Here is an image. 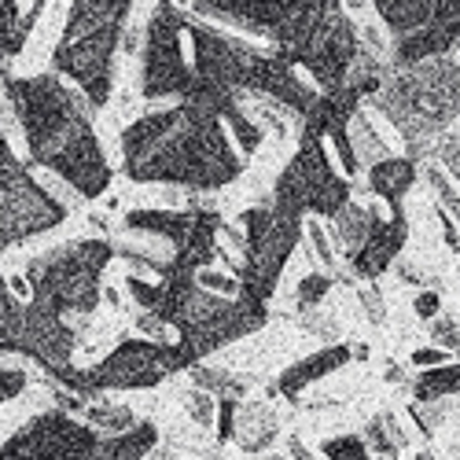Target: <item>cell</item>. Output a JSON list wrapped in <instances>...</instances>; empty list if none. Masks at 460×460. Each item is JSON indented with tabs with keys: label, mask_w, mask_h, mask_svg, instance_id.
I'll list each match as a JSON object with an SVG mask.
<instances>
[{
	"label": "cell",
	"mask_w": 460,
	"mask_h": 460,
	"mask_svg": "<svg viewBox=\"0 0 460 460\" xmlns=\"http://www.w3.org/2000/svg\"><path fill=\"white\" fill-rule=\"evenodd\" d=\"M122 170L133 184L217 191L243 173V155L221 119L191 103H173L140 114L122 129Z\"/></svg>",
	"instance_id": "6da1fadb"
},
{
	"label": "cell",
	"mask_w": 460,
	"mask_h": 460,
	"mask_svg": "<svg viewBox=\"0 0 460 460\" xmlns=\"http://www.w3.org/2000/svg\"><path fill=\"white\" fill-rule=\"evenodd\" d=\"M4 96L22 126L30 166L66 181L85 203L100 199L114 173L93 129L89 100L52 70L33 78H4Z\"/></svg>",
	"instance_id": "7a4b0ae2"
},
{
	"label": "cell",
	"mask_w": 460,
	"mask_h": 460,
	"mask_svg": "<svg viewBox=\"0 0 460 460\" xmlns=\"http://www.w3.org/2000/svg\"><path fill=\"white\" fill-rule=\"evenodd\" d=\"M394 126L405 159L428 166L438 140L460 122V59L442 56L409 70H387L383 89L368 100Z\"/></svg>",
	"instance_id": "3957f363"
},
{
	"label": "cell",
	"mask_w": 460,
	"mask_h": 460,
	"mask_svg": "<svg viewBox=\"0 0 460 460\" xmlns=\"http://www.w3.org/2000/svg\"><path fill=\"white\" fill-rule=\"evenodd\" d=\"M133 4L119 0H78L66 8V26L52 49V74L70 78L93 111L107 107L114 82V56L129 30Z\"/></svg>",
	"instance_id": "277c9868"
},
{
	"label": "cell",
	"mask_w": 460,
	"mask_h": 460,
	"mask_svg": "<svg viewBox=\"0 0 460 460\" xmlns=\"http://www.w3.org/2000/svg\"><path fill=\"white\" fill-rule=\"evenodd\" d=\"M361 26L342 4H317L298 0L291 19L270 37L277 52H284L295 66H302L321 85V93H335L361 56Z\"/></svg>",
	"instance_id": "5b68a950"
},
{
	"label": "cell",
	"mask_w": 460,
	"mask_h": 460,
	"mask_svg": "<svg viewBox=\"0 0 460 460\" xmlns=\"http://www.w3.org/2000/svg\"><path fill=\"white\" fill-rule=\"evenodd\" d=\"M114 258L111 240H70L26 265L37 305L59 317H89L103 298V273Z\"/></svg>",
	"instance_id": "8992f818"
},
{
	"label": "cell",
	"mask_w": 460,
	"mask_h": 460,
	"mask_svg": "<svg viewBox=\"0 0 460 460\" xmlns=\"http://www.w3.org/2000/svg\"><path fill=\"white\" fill-rule=\"evenodd\" d=\"M188 358L177 342H151V339H126L93 368H59L49 372L66 391L78 398H96L103 391H151L173 372H188Z\"/></svg>",
	"instance_id": "52a82bcc"
},
{
	"label": "cell",
	"mask_w": 460,
	"mask_h": 460,
	"mask_svg": "<svg viewBox=\"0 0 460 460\" xmlns=\"http://www.w3.org/2000/svg\"><path fill=\"white\" fill-rule=\"evenodd\" d=\"M328 140L321 137H298L295 159L284 166L273 188V210L295 217H335L350 203V181L332 166Z\"/></svg>",
	"instance_id": "ba28073f"
},
{
	"label": "cell",
	"mask_w": 460,
	"mask_h": 460,
	"mask_svg": "<svg viewBox=\"0 0 460 460\" xmlns=\"http://www.w3.org/2000/svg\"><path fill=\"white\" fill-rule=\"evenodd\" d=\"M188 15L177 12L173 4L151 8V19L144 26V63H140V96L144 100H170L177 103L191 93L196 85V70L181 52V37H184Z\"/></svg>",
	"instance_id": "9c48e42d"
},
{
	"label": "cell",
	"mask_w": 460,
	"mask_h": 460,
	"mask_svg": "<svg viewBox=\"0 0 460 460\" xmlns=\"http://www.w3.org/2000/svg\"><path fill=\"white\" fill-rule=\"evenodd\" d=\"M184 33L191 41V70H196V78L247 100L265 52L254 49L251 41H240L233 33H221L217 26L199 22V19H188Z\"/></svg>",
	"instance_id": "30bf717a"
},
{
	"label": "cell",
	"mask_w": 460,
	"mask_h": 460,
	"mask_svg": "<svg viewBox=\"0 0 460 460\" xmlns=\"http://www.w3.org/2000/svg\"><path fill=\"white\" fill-rule=\"evenodd\" d=\"M66 207L26 166L0 184V247L52 233L66 221Z\"/></svg>",
	"instance_id": "8fae6325"
},
{
	"label": "cell",
	"mask_w": 460,
	"mask_h": 460,
	"mask_svg": "<svg viewBox=\"0 0 460 460\" xmlns=\"http://www.w3.org/2000/svg\"><path fill=\"white\" fill-rule=\"evenodd\" d=\"M302 225L305 217L273 210V225L258 240H243V254H240V295L243 298H254V302L273 298L288 270V258L295 254L302 240Z\"/></svg>",
	"instance_id": "7c38bea8"
},
{
	"label": "cell",
	"mask_w": 460,
	"mask_h": 460,
	"mask_svg": "<svg viewBox=\"0 0 460 460\" xmlns=\"http://www.w3.org/2000/svg\"><path fill=\"white\" fill-rule=\"evenodd\" d=\"M96 446L100 435L89 424H78L63 409H52L33 416L0 446V460H70L78 453H96Z\"/></svg>",
	"instance_id": "4fadbf2b"
},
{
	"label": "cell",
	"mask_w": 460,
	"mask_h": 460,
	"mask_svg": "<svg viewBox=\"0 0 460 460\" xmlns=\"http://www.w3.org/2000/svg\"><path fill=\"white\" fill-rule=\"evenodd\" d=\"M78 332L66 324V317L45 310L37 302H26V324H22V358H33L45 372L70 368Z\"/></svg>",
	"instance_id": "5bb4252c"
},
{
	"label": "cell",
	"mask_w": 460,
	"mask_h": 460,
	"mask_svg": "<svg viewBox=\"0 0 460 460\" xmlns=\"http://www.w3.org/2000/svg\"><path fill=\"white\" fill-rule=\"evenodd\" d=\"M405 243H409V217H405V207H394L391 217L383 221L376 233L368 236V243L350 258L354 277L365 280V284H376L383 273L398 265Z\"/></svg>",
	"instance_id": "9a60e30c"
},
{
	"label": "cell",
	"mask_w": 460,
	"mask_h": 460,
	"mask_svg": "<svg viewBox=\"0 0 460 460\" xmlns=\"http://www.w3.org/2000/svg\"><path fill=\"white\" fill-rule=\"evenodd\" d=\"M350 361H354V347H347V342H332V347H321L317 354H305L302 361H295L291 368L280 372L277 394H284L288 402H298L302 391H310L314 383L328 379L339 368H347Z\"/></svg>",
	"instance_id": "2e32d148"
},
{
	"label": "cell",
	"mask_w": 460,
	"mask_h": 460,
	"mask_svg": "<svg viewBox=\"0 0 460 460\" xmlns=\"http://www.w3.org/2000/svg\"><path fill=\"white\" fill-rule=\"evenodd\" d=\"M199 221V210H163V207H144V210H129L126 214V228L140 236H155L163 243H170L173 251L191 236V228Z\"/></svg>",
	"instance_id": "e0dca14e"
},
{
	"label": "cell",
	"mask_w": 460,
	"mask_h": 460,
	"mask_svg": "<svg viewBox=\"0 0 460 460\" xmlns=\"http://www.w3.org/2000/svg\"><path fill=\"white\" fill-rule=\"evenodd\" d=\"M387 221L379 214V207H365V203H347L335 217H332V225H328V236H332V243H335V251L342 254V258H354L365 243H368V236L376 233V228Z\"/></svg>",
	"instance_id": "ac0fdd59"
},
{
	"label": "cell",
	"mask_w": 460,
	"mask_h": 460,
	"mask_svg": "<svg viewBox=\"0 0 460 460\" xmlns=\"http://www.w3.org/2000/svg\"><path fill=\"white\" fill-rule=\"evenodd\" d=\"M277 435H280V416L270 402H240L233 442L243 453H265L277 442Z\"/></svg>",
	"instance_id": "d6986e66"
},
{
	"label": "cell",
	"mask_w": 460,
	"mask_h": 460,
	"mask_svg": "<svg viewBox=\"0 0 460 460\" xmlns=\"http://www.w3.org/2000/svg\"><path fill=\"white\" fill-rule=\"evenodd\" d=\"M368 177V191L376 199H383L391 210L405 203V196L412 191V184L420 181V166L405 155H391L387 163H376L372 170H365Z\"/></svg>",
	"instance_id": "ffe728a7"
},
{
	"label": "cell",
	"mask_w": 460,
	"mask_h": 460,
	"mask_svg": "<svg viewBox=\"0 0 460 460\" xmlns=\"http://www.w3.org/2000/svg\"><path fill=\"white\" fill-rule=\"evenodd\" d=\"M372 12L379 15L383 26H387L391 41H398V37H409L416 30L431 26L435 0H372Z\"/></svg>",
	"instance_id": "44dd1931"
},
{
	"label": "cell",
	"mask_w": 460,
	"mask_h": 460,
	"mask_svg": "<svg viewBox=\"0 0 460 460\" xmlns=\"http://www.w3.org/2000/svg\"><path fill=\"white\" fill-rule=\"evenodd\" d=\"M155 446H159V428L151 424V420H140L133 431L100 438L93 460H144Z\"/></svg>",
	"instance_id": "7402d4cb"
},
{
	"label": "cell",
	"mask_w": 460,
	"mask_h": 460,
	"mask_svg": "<svg viewBox=\"0 0 460 460\" xmlns=\"http://www.w3.org/2000/svg\"><path fill=\"white\" fill-rule=\"evenodd\" d=\"M347 133H350V147H354V155H358L361 170H372L376 163H387V159L394 155L391 144L383 140V133L372 126V119H368L365 111L354 114L350 126H347Z\"/></svg>",
	"instance_id": "603a6c76"
},
{
	"label": "cell",
	"mask_w": 460,
	"mask_h": 460,
	"mask_svg": "<svg viewBox=\"0 0 460 460\" xmlns=\"http://www.w3.org/2000/svg\"><path fill=\"white\" fill-rule=\"evenodd\" d=\"M361 438L368 442L372 453L387 456V460H394L402 449H409V431L402 428V420H398L394 412H376L368 424H365Z\"/></svg>",
	"instance_id": "cb8c5ba5"
},
{
	"label": "cell",
	"mask_w": 460,
	"mask_h": 460,
	"mask_svg": "<svg viewBox=\"0 0 460 460\" xmlns=\"http://www.w3.org/2000/svg\"><path fill=\"white\" fill-rule=\"evenodd\" d=\"M460 394V358L438 368H424L412 379V402H438Z\"/></svg>",
	"instance_id": "d4e9b609"
},
{
	"label": "cell",
	"mask_w": 460,
	"mask_h": 460,
	"mask_svg": "<svg viewBox=\"0 0 460 460\" xmlns=\"http://www.w3.org/2000/svg\"><path fill=\"white\" fill-rule=\"evenodd\" d=\"M22 324H26V302L12 295V288L0 277V350L22 354Z\"/></svg>",
	"instance_id": "484cf974"
},
{
	"label": "cell",
	"mask_w": 460,
	"mask_h": 460,
	"mask_svg": "<svg viewBox=\"0 0 460 460\" xmlns=\"http://www.w3.org/2000/svg\"><path fill=\"white\" fill-rule=\"evenodd\" d=\"M188 376H191V387H199V391H207L214 398H236V402H243V394H247V383L236 372L217 368V365H191Z\"/></svg>",
	"instance_id": "4316f807"
},
{
	"label": "cell",
	"mask_w": 460,
	"mask_h": 460,
	"mask_svg": "<svg viewBox=\"0 0 460 460\" xmlns=\"http://www.w3.org/2000/svg\"><path fill=\"white\" fill-rule=\"evenodd\" d=\"M85 424L107 438V435H122V431H133L140 420L129 405H114V402H96V405H85Z\"/></svg>",
	"instance_id": "83f0119b"
},
{
	"label": "cell",
	"mask_w": 460,
	"mask_h": 460,
	"mask_svg": "<svg viewBox=\"0 0 460 460\" xmlns=\"http://www.w3.org/2000/svg\"><path fill=\"white\" fill-rule=\"evenodd\" d=\"M225 129L233 133V140H236V151L247 159V155H254V151L261 147V140H265V133H261V126L251 119V111L240 103V107H233L225 114Z\"/></svg>",
	"instance_id": "f1b7e54d"
},
{
	"label": "cell",
	"mask_w": 460,
	"mask_h": 460,
	"mask_svg": "<svg viewBox=\"0 0 460 460\" xmlns=\"http://www.w3.org/2000/svg\"><path fill=\"white\" fill-rule=\"evenodd\" d=\"M453 412V398H438V402H412L409 405V420L416 424V431L424 435V438H435L438 428L449 420Z\"/></svg>",
	"instance_id": "f546056e"
},
{
	"label": "cell",
	"mask_w": 460,
	"mask_h": 460,
	"mask_svg": "<svg viewBox=\"0 0 460 460\" xmlns=\"http://www.w3.org/2000/svg\"><path fill=\"white\" fill-rule=\"evenodd\" d=\"M424 177H428V184H431V191H435V207H442V210L460 225V188L446 177V170H442L438 163H428V166H424Z\"/></svg>",
	"instance_id": "4dcf8cb0"
},
{
	"label": "cell",
	"mask_w": 460,
	"mask_h": 460,
	"mask_svg": "<svg viewBox=\"0 0 460 460\" xmlns=\"http://www.w3.org/2000/svg\"><path fill=\"white\" fill-rule=\"evenodd\" d=\"M335 288V277L332 273H305L295 288V305H298V314H310L317 310V305H324L328 291Z\"/></svg>",
	"instance_id": "1f68e13d"
},
{
	"label": "cell",
	"mask_w": 460,
	"mask_h": 460,
	"mask_svg": "<svg viewBox=\"0 0 460 460\" xmlns=\"http://www.w3.org/2000/svg\"><path fill=\"white\" fill-rule=\"evenodd\" d=\"M302 236H305V243H310V261L317 258L324 270H335L339 251H335V243H332V236H328V228L321 225V217H305Z\"/></svg>",
	"instance_id": "d6a6232c"
},
{
	"label": "cell",
	"mask_w": 460,
	"mask_h": 460,
	"mask_svg": "<svg viewBox=\"0 0 460 460\" xmlns=\"http://www.w3.org/2000/svg\"><path fill=\"white\" fill-rule=\"evenodd\" d=\"M368 442L361 435H332L321 442V456L324 460H372L368 456Z\"/></svg>",
	"instance_id": "836d02e7"
},
{
	"label": "cell",
	"mask_w": 460,
	"mask_h": 460,
	"mask_svg": "<svg viewBox=\"0 0 460 460\" xmlns=\"http://www.w3.org/2000/svg\"><path fill=\"white\" fill-rule=\"evenodd\" d=\"M428 328H431V347H442V350H449L453 358H460V317L438 314Z\"/></svg>",
	"instance_id": "e575fe53"
},
{
	"label": "cell",
	"mask_w": 460,
	"mask_h": 460,
	"mask_svg": "<svg viewBox=\"0 0 460 460\" xmlns=\"http://www.w3.org/2000/svg\"><path fill=\"white\" fill-rule=\"evenodd\" d=\"M435 163L446 170V177L460 188V126L449 129L442 140H438V151H435Z\"/></svg>",
	"instance_id": "d590c367"
},
{
	"label": "cell",
	"mask_w": 460,
	"mask_h": 460,
	"mask_svg": "<svg viewBox=\"0 0 460 460\" xmlns=\"http://www.w3.org/2000/svg\"><path fill=\"white\" fill-rule=\"evenodd\" d=\"M184 409H188L191 420H196V428H210L214 420H217V398L207 394V391H199V387H191L184 394Z\"/></svg>",
	"instance_id": "8d00e7d4"
},
{
	"label": "cell",
	"mask_w": 460,
	"mask_h": 460,
	"mask_svg": "<svg viewBox=\"0 0 460 460\" xmlns=\"http://www.w3.org/2000/svg\"><path fill=\"white\" fill-rule=\"evenodd\" d=\"M358 305H361V314H365L368 324L379 328L383 321H387V298H383L379 284H361L358 288Z\"/></svg>",
	"instance_id": "74e56055"
},
{
	"label": "cell",
	"mask_w": 460,
	"mask_h": 460,
	"mask_svg": "<svg viewBox=\"0 0 460 460\" xmlns=\"http://www.w3.org/2000/svg\"><path fill=\"white\" fill-rule=\"evenodd\" d=\"M298 321H302V332H310V335L324 339L328 347H332V342H339V324H335L332 314L321 310V305H317V310H310V314H298Z\"/></svg>",
	"instance_id": "f35d334b"
},
{
	"label": "cell",
	"mask_w": 460,
	"mask_h": 460,
	"mask_svg": "<svg viewBox=\"0 0 460 460\" xmlns=\"http://www.w3.org/2000/svg\"><path fill=\"white\" fill-rule=\"evenodd\" d=\"M196 284L214 291V295H225V298H240V277L233 273H217V270H203L196 273Z\"/></svg>",
	"instance_id": "ab89813d"
},
{
	"label": "cell",
	"mask_w": 460,
	"mask_h": 460,
	"mask_svg": "<svg viewBox=\"0 0 460 460\" xmlns=\"http://www.w3.org/2000/svg\"><path fill=\"white\" fill-rule=\"evenodd\" d=\"M236 409L240 402L236 398H217V420H214V431H217V442H233L236 435Z\"/></svg>",
	"instance_id": "60d3db41"
},
{
	"label": "cell",
	"mask_w": 460,
	"mask_h": 460,
	"mask_svg": "<svg viewBox=\"0 0 460 460\" xmlns=\"http://www.w3.org/2000/svg\"><path fill=\"white\" fill-rule=\"evenodd\" d=\"M412 314L420 317V321H435L438 314H442V291H435V288H424V291H416V298H412Z\"/></svg>",
	"instance_id": "b9f144b4"
},
{
	"label": "cell",
	"mask_w": 460,
	"mask_h": 460,
	"mask_svg": "<svg viewBox=\"0 0 460 460\" xmlns=\"http://www.w3.org/2000/svg\"><path fill=\"white\" fill-rule=\"evenodd\" d=\"M137 332H144V339H151V342H170V332H173V328H170L163 317L140 310V314H137Z\"/></svg>",
	"instance_id": "7bdbcfd3"
},
{
	"label": "cell",
	"mask_w": 460,
	"mask_h": 460,
	"mask_svg": "<svg viewBox=\"0 0 460 460\" xmlns=\"http://www.w3.org/2000/svg\"><path fill=\"white\" fill-rule=\"evenodd\" d=\"M26 372L22 368H0V405L4 402H12V398H19L22 391H26Z\"/></svg>",
	"instance_id": "ee69618b"
},
{
	"label": "cell",
	"mask_w": 460,
	"mask_h": 460,
	"mask_svg": "<svg viewBox=\"0 0 460 460\" xmlns=\"http://www.w3.org/2000/svg\"><path fill=\"white\" fill-rule=\"evenodd\" d=\"M446 361H456L449 350H442V347H420V350H412V365L424 372V368H438V365H446Z\"/></svg>",
	"instance_id": "f6af8a7d"
},
{
	"label": "cell",
	"mask_w": 460,
	"mask_h": 460,
	"mask_svg": "<svg viewBox=\"0 0 460 460\" xmlns=\"http://www.w3.org/2000/svg\"><path fill=\"white\" fill-rule=\"evenodd\" d=\"M19 170H22V163H19V155L12 151V144H8L4 129H0V184H4L8 177H15Z\"/></svg>",
	"instance_id": "bcb514c9"
},
{
	"label": "cell",
	"mask_w": 460,
	"mask_h": 460,
	"mask_svg": "<svg viewBox=\"0 0 460 460\" xmlns=\"http://www.w3.org/2000/svg\"><path fill=\"white\" fill-rule=\"evenodd\" d=\"M435 217H438V225H442V240H446V247H449L453 254H460V225H456L442 207H435Z\"/></svg>",
	"instance_id": "7dc6e473"
},
{
	"label": "cell",
	"mask_w": 460,
	"mask_h": 460,
	"mask_svg": "<svg viewBox=\"0 0 460 460\" xmlns=\"http://www.w3.org/2000/svg\"><path fill=\"white\" fill-rule=\"evenodd\" d=\"M288 460H321V456H317L310 446H305L298 435H291V438H288Z\"/></svg>",
	"instance_id": "c3c4849f"
},
{
	"label": "cell",
	"mask_w": 460,
	"mask_h": 460,
	"mask_svg": "<svg viewBox=\"0 0 460 460\" xmlns=\"http://www.w3.org/2000/svg\"><path fill=\"white\" fill-rule=\"evenodd\" d=\"M387 379H391V383H405V372H402L398 365H391V368H387Z\"/></svg>",
	"instance_id": "681fc988"
},
{
	"label": "cell",
	"mask_w": 460,
	"mask_h": 460,
	"mask_svg": "<svg viewBox=\"0 0 460 460\" xmlns=\"http://www.w3.org/2000/svg\"><path fill=\"white\" fill-rule=\"evenodd\" d=\"M261 460H288V456H280V453H270V456H261Z\"/></svg>",
	"instance_id": "f907efd6"
},
{
	"label": "cell",
	"mask_w": 460,
	"mask_h": 460,
	"mask_svg": "<svg viewBox=\"0 0 460 460\" xmlns=\"http://www.w3.org/2000/svg\"><path fill=\"white\" fill-rule=\"evenodd\" d=\"M412 460H431V453H416V456H412Z\"/></svg>",
	"instance_id": "816d5d0a"
},
{
	"label": "cell",
	"mask_w": 460,
	"mask_h": 460,
	"mask_svg": "<svg viewBox=\"0 0 460 460\" xmlns=\"http://www.w3.org/2000/svg\"><path fill=\"white\" fill-rule=\"evenodd\" d=\"M4 63H8V59H4V56H0V78H4Z\"/></svg>",
	"instance_id": "f5cc1de1"
},
{
	"label": "cell",
	"mask_w": 460,
	"mask_h": 460,
	"mask_svg": "<svg viewBox=\"0 0 460 460\" xmlns=\"http://www.w3.org/2000/svg\"><path fill=\"white\" fill-rule=\"evenodd\" d=\"M379 460H387V456H379Z\"/></svg>",
	"instance_id": "db71d44e"
}]
</instances>
